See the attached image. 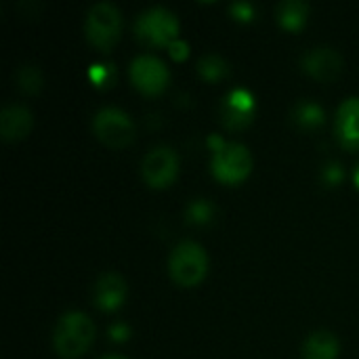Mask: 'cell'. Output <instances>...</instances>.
<instances>
[{
  "label": "cell",
  "mask_w": 359,
  "mask_h": 359,
  "mask_svg": "<svg viewBox=\"0 0 359 359\" xmlns=\"http://www.w3.org/2000/svg\"><path fill=\"white\" fill-rule=\"evenodd\" d=\"M95 341V324L86 313L69 311L63 313L53 332L55 351L65 359L84 355Z\"/></svg>",
  "instance_id": "cell-1"
},
{
  "label": "cell",
  "mask_w": 359,
  "mask_h": 359,
  "mask_svg": "<svg viewBox=\"0 0 359 359\" xmlns=\"http://www.w3.org/2000/svg\"><path fill=\"white\" fill-rule=\"evenodd\" d=\"M170 278L185 288L200 284L208 271V255L196 242H181L172 248L168 259Z\"/></svg>",
  "instance_id": "cell-2"
},
{
  "label": "cell",
  "mask_w": 359,
  "mask_h": 359,
  "mask_svg": "<svg viewBox=\"0 0 359 359\" xmlns=\"http://www.w3.org/2000/svg\"><path fill=\"white\" fill-rule=\"evenodd\" d=\"M122 32V15L111 2H97L88 8L84 21V34L88 42L101 50H109Z\"/></svg>",
  "instance_id": "cell-3"
},
{
  "label": "cell",
  "mask_w": 359,
  "mask_h": 359,
  "mask_svg": "<svg viewBox=\"0 0 359 359\" xmlns=\"http://www.w3.org/2000/svg\"><path fill=\"white\" fill-rule=\"evenodd\" d=\"M179 34V19L172 11L154 6L135 21V36L147 46H170Z\"/></svg>",
  "instance_id": "cell-4"
},
{
  "label": "cell",
  "mask_w": 359,
  "mask_h": 359,
  "mask_svg": "<svg viewBox=\"0 0 359 359\" xmlns=\"http://www.w3.org/2000/svg\"><path fill=\"white\" fill-rule=\"evenodd\" d=\"M210 168L221 183H242L252 170V156L246 145L223 141L217 149H212Z\"/></svg>",
  "instance_id": "cell-5"
},
{
  "label": "cell",
  "mask_w": 359,
  "mask_h": 359,
  "mask_svg": "<svg viewBox=\"0 0 359 359\" xmlns=\"http://www.w3.org/2000/svg\"><path fill=\"white\" fill-rule=\"evenodd\" d=\"M95 135L101 143L114 149H122L135 139V124L126 111L120 107H103L95 114L93 120Z\"/></svg>",
  "instance_id": "cell-6"
},
{
  "label": "cell",
  "mask_w": 359,
  "mask_h": 359,
  "mask_svg": "<svg viewBox=\"0 0 359 359\" xmlns=\"http://www.w3.org/2000/svg\"><path fill=\"white\" fill-rule=\"evenodd\" d=\"M179 172V156L168 145H156L151 147L141 164V175L145 183L154 189L168 187Z\"/></svg>",
  "instance_id": "cell-7"
},
{
  "label": "cell",
  "mask_w": 359,
  "mask_h": 359,
  "mask_svg": "<svg viewBox=\"0 0 359 359\" xmlns=\"http://www.w3.org/2000/svg\"><path fill=\"white\" fill-rule=\"evenodd\" d=\"M130 78L135 86L145 95H158L168 84V67L162 59L154 55H139L130 63Z\"/></svg>",
  "instance_id": "cell-8"
},
{
  "label": "cell",
  "mask_w": 359,
  "mask_h": 359,
  "mask_svg": "<svg viewBox=\"0 0 359 359\" xmlns=\"http://www.w3.org/2000/svg\"><path fill=\"white\" fill-rule=\"evenodd\" d=\"M301 65L311 78L322 80V82H330V80L341 76L343 57L339 50H334L330 46H318V48H311L303 55Z\"/></svg>",
  "instance_id": "cell-9"
},
{
  "label": "cell",
  "mask_w": 359,
  "mask_h": 359,
  "mask_svg": "<svg viewBox=\"0 0 359 359\" xmlns=\"http://www.w3.org/2000/svg\"><path fill=\"white\" fill-rule=\"evenodd\" d=\"M219 111L227 128H246L255 120V97L246 88H236L223 99Z\"/></svg>",
  "instance_id": "cell-10"
},
{
  "label": "cell",
  "mask_w": 359,
  "mask_h": 359,
  "mask_svg": "<svg viewBox=\"0 0 359 359\" xmlns=\"http://www.w3.org/2000/svg\"><path fill=\"white\" fill-rule=\"evenodd\" d=\"M334 130L343 147L359 149V97H349L339 105Z\"/></svg>",
  "instance_id": "cell-11"
},
{
  "label": "cell",
  "mask_w": 359,
  "mask_h": 359,
  "mask_svg": "<svg viewBox=\"0 0 359 359\" xmlns=\"http://www.w3.org/2000/svg\"><path fill=\"white\" fill-rule=\"evenodd\" d=\"M93 301L101 311H116L126 301V282L118 273H103L93 288Z\"/></svg>",
  "instance_id": "cell-12"
},
{
  "label": "cell",
  "mask_w": 359,
  "mask_h": 359,
  "mask_svg": "<svg viewBox=\"0 0 359 359\" xmlns=\"http://www.w3.org/2000/svg\"><path fill=\"white\" fill-rule=\"evenodd\" d=\"M34 126V116L25 105L11 103L0 114V133L4 141H19L23 139Z\"/></svg>",
  "instance_id": "cell-13"
},
{
  "label": "cell",
  "mask_w": 359,
  "mask_h": 359,
  "mask_svg": "<svg viewBox=\"0 0 359 359\" xmlns=\"http://www.w3.org/2000/svg\"><path fill=\"white\" fill-rule=\"evenodd\" d=\"M339 351V339L328 330H318L307 337L303 345V359H337Z\"/></svg>",
  "instance_id": "cell-14"
},
{
  "label": "cell",
  "mask_w": 359,
  "mask_h": 359,
  "mask_svg": "<svg viewBox=\"0 0 359 359\" xmlns=\"http://www.w3.org/2000/svg\"><path fill=\"white\" fill-rule=\"evenodd\" d=\"M276 15H278V21H280L282 27H286L290 32H297L307 23L309 4L303 2V0H284V2L278 4Z\"/></svg>",
  "instance_id": "cell-15"
},
{
  "label": "cell",
  "mask_w": 359,
  "mask_h": 359,
  "mask_svg": "<svg viewBox=\"0 0 359 359\" xmlns=\"http://www.w3.org/2000/svg\"><path fill=\"white\" fill-rule=\"evenodd\" d=\"M292 120L303 128H316L324 122V109L313 101H301L292 111Z\"/></svg>",
  "instance_id": "cell-16"
},
{
  "label": "cell",
  "mask_w": 359,
  "mask_h": 359,
  "mask_svg": "<svg viewBox=\"0 0 359 359\" xmlns=\"http://www.w3.org/2000/svg\"><path fill=\"white\" fill-rule=\"evenodd\" d=\"M198 72H200L202 78L215 82V80H221V78H225V76L229 74V65H227V61H225L223 57H219V55H206V57L200 59Z\"/></svg>",
  "instance_id": "cell-17"
},
{
  "label": "cell",
  "mask_w": 359,
  "mask_h": 359,
  "mask_svg": "<svg viewBox=\"0 0 359 359\" xmlns=\"http://www.w3.org/2000/svg\"><path fill=\"white\" fill-rule=\"evenodd\" d=\"M17 82L23 90L27 93H36L42 86V74L36 65H23L17 72Z\"/></svg>",
  "instance_id": "cell-18"
},
{
  "label": "cell",
  "mask_w": 359,
  "mask_h": 359,
  "mask_svg": "<svg viewBox=\"0 0 359 359\" xmlns=\"http://www.w3.org/2000/svg\"><path fill=\"white\" fill-rule=\"evenodd\" d=\"M212 204L208 200H194L189 206H187V219L189 223H208L212 219Z\"/></svg>",
  "instance_id": "cell-19"
},
{
  "label": "cell",
  "mask_w": 359,
  "mask_h": 359,
  "mask_svg": "<svg viewBox=\"0 0 359 359\" xmlns=\"http://www.w3.org/2000/svg\"><path fill=\"white\" fill-rule=\"evenodd\" d=\"M88 76H90V80H93L97 86H105V84L111 82L114 69H111V65H99V63H95V65L88 69Z\"/></svg>",
  "instance_id": "cell-20"
},
{
  "label": "cell",
  "mask_w": 359,
  "mask_h": 359,
  "mask_svg": "<svg viewBox=\"0 0 359 359\" xmlns=\"http://www.w3.org/2000/svg\"><path fill=\"white\" fill-rule=\"evenodd\" d=\"M229 11H231V15H233L236 19H240V21H250V19H255V6H252L250 2H233V4L229 6Z\"/></svg>",
  "instance_id": "cell-21"
},
{
  "label": "cell",
  "mask_w": 359,
  "mask_h": 359,
  "mask_svg": "<svg viewBox=\"0 0 359 359\" xmlns=\"http://www.w3.org/2000/svg\"><path fill=\"white\" fill-rule=\"evenodd\" d=\"M322 177H324V181H326L328 185H337V183H341V179H343V168H341L339 164H330V166L324 168Z\"/></svg>",
  "instance_id": "cell-22"
},
{
  "label": "cell",
  "mask_w": 359,
  "mask_h": 359,
  "mask_svg": "<svg viewBox=\"0 0 359 359\" xmlns=\"http://www.w3.org/2000/svg\"><path fill=\"white\" fill-rule=\"evenodd\" d=\"M168 50H170V55H172V59H177V61H181V59H185L187 57V53H189V46H187V42H183V40H175L170 46H168Z\"/></svg>",
  "instance_id": "cell-23"
},
{
  "label": "cell",
  "mask_w": 359,
  "mask_h": 359,
  "mask_svg": "<svg viewBox=\"0 0 359 359\" xmlns=\"http://www.w3.org/2000/svg\"><path fill=\"white\" fill-rule=\"evenodd\" d=\"M109 334H111L114 341H124V339L128 337V328H126L124 324H114V326L109 328Z\"/></svg>",
  "instance_id": "cell-24"
},
{
  "label": "cell",
  "mask_w": 359,
  "mask_h": 359,
  "mask_svg": "<svg viewBox=\"0 0 359 359\" xmlns=\"http://www.w3.org/2000/svg\"><path fill=\"white\" fill-rule=\"evenodd\" d=\"M353 181H355V185L359 187V164L355 166V170H353Z\"/></svg>",
  "instance_id": "cell-25"
},
{
  "label": "cell",
  "mask_w": 359,
  "mask_h": 359,
  "mask_svg": "<svg viewBox=\"0 0 359 359\" xmlns=\"http://www.w3.org/2000/svg\"><path fill=\"white\" fill-rule=\"evenodd\" d=\"M101 359H124V358H118V355H107V358H101Z\"/></svg>",
  "instance_id": "cell-26"
}]
</instances>
